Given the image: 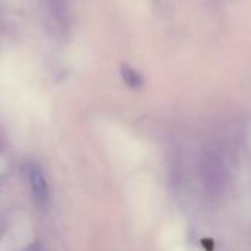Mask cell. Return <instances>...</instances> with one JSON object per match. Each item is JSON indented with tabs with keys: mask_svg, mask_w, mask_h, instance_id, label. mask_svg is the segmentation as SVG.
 Listing matches in <instances>:
<instances>
[{
	"mask_svg": "<svg viewBox=\"0 0 251 251\" xmlns=\"http://www.w3.org/2000/svg\"><path fill=\"white\" fill-rule=\"evenodd\" d=\"M28 177H30V185H31V191H33V197L36 202L40 205L46 204L49 198V186H48L43 172L39 167H33L30 170Z\"/></svg>",
	"mask_w": 251,
	"mask_h": 251,
	"instance_id": "obj_2",
	"label": "cell"
},
{
	"mask_svg": "<svg viewBox=\"0 0 251 251\" xmlns=\"http://www.w3.org/2000/svg\"><path fill=\"white\" fill-rule=\"evenodd\" d=\"M2 147H3V142H2V138H0V150H2Z\"/></svg>",
	"mask_w": 251,
	"mask_h": 251,
	"instance_id": "obj_4",
	"label": "cell"
},
{
	"mask_svg": "<svg viewBox=\"0 0 251 251\" xmlns=\"http://www.w3.org/2000/svg\"><path fill=\"white\" fill-rule=\"evenodd\" d=\"M121 77L124 83L132 89H141L144 86V77L130 65L123 64L121 65Z\"/></svg>",
	"mask_w": 251,
	"mask_h": 251,
	"instance_id": "obj_3",
	"label": "cell"
},
{
	"mask_svg": "<svg viewBox=\"0 0 251 251\" xmlns=\"http://www.w3.org/2000/svg\"><path fill=\"white\" fill-rule=\"evenodd\" d=\"M42 9H43L45 21L55 33L61 34L68 30L70 25L68 0H42Z\"/></svg>",
	"mask_w": 251,
	"mask_h": 251,
	"instance_id": "obj_1",
	"label": "cell"
}]
</instances>
